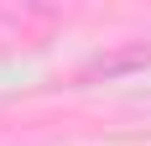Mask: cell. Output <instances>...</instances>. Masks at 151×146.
Instances as JSON below:
<instances>
[{
  "label": "cell",
  "mask_w": 151,
  "mask_h": 146,
  "mask_svg": "<svg viewBox=\"0 0 151 146\" xmlns=\"http://www.w3.org/2000/svg\"><path fill=\"white\" fill-rule=\"evenodd\" d=\"M146 68H151V47H146V42H125V47H109V52H99L94 63H83L78 84H94V78L115 84V78H125V73H146Z\"/></svg>",
  "instance_id": "6da1fadb"
}]
</instances>
